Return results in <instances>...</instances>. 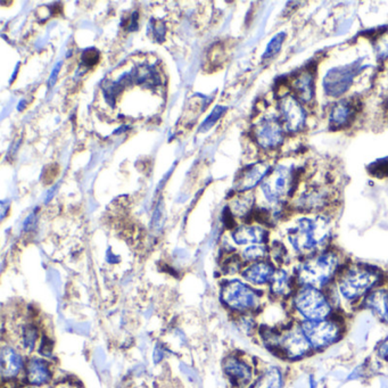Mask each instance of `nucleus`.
<instances>
[{
	"label": "nucleus",
	"mask_w": 388,
	"mask_h": 388,
	"mask_svg": "<svg viewBox=\"0 0 388 388\" xmlns=\"http://www.w3.org/2000/svg\"><path fill=\"white\" fill-rule=\"evenodd\" d=\"M310 387L317 388V382L313 377H310Z\"/></svg>",
	"instance_id": "obj_36"
},
{
	"label": "nucleus",
	"mask_w": 388,
	"mask_h": 388,
	"mask_svg": "<svg viewBox=\"0 0 388 388\" xmlns=\"http://www.w3.org/2000/svg\"><path fill=\"white\" fill-rule=\"evenodd\" d=\"M332 196L327 187L321 185H312L306 187L297 198H293L295 211L308 214L325 213L327 207L332 204Z\"/></svg>",
	"instance_id": "obj_10"
},
{
	"label": "nucleus",
	"mask_w": 388,
	"mask_h": 388,
	"mask_svg": "<svg viewBox=\"0 0 388 388\" xmlns=\"http://www.w3.org/2000/svg\"><path fill=\"white\" fill-rule=\"evenodd\" d=\"M287 303L296 321L324 320L339 313L327 291L315 287H297Z\"/></svg>",
	"instance_id": "obj_5"
},
{
	"label": "nucleus",
	"mask_w": 388,
	"mask_h": 388,
	"mask_svg": "<svg viewBox=\"0 0 388 388\" xmlns=\"http://www.w3.org/2000/svg\"><path fill=\"white\" fill-rule=\"evenodd\" d=\"M269 254H270V250L267 245H250L243 250L241 256L244 261L253 263V262L268 260Z\"/></svg>",
	"instance_id": "obj_25"
},
{
	"label": "nucleus",
	"mask_w": 388,
	"mask_h": 388,
	"mask_svg": "<svg viewBox=\"0 0 388 388\" xmlns=\"http://www.w3.org/2000/svg\"><path fill=\"white\" fill-rule=\"evenodd\" d=\"M285 382V371L278 365H269L256 377L250 388H284Z\"/></svg>",
	"instance_id": "obj_20"
},
{
	"label": "nucleus",
	"mask_w": 388,
	"mask_h": 388,
	"mask_svg": "<svg viewBox=\"0 0 388 388\" xmlns=\"http://www.w3.org/2000/svg\"><path fill=\"white\" fill-rule=\"evenodd\" d=\"M50 372L42 360L32 359L28 365V380L32 385L39 386L49 382Z\"/></svg>",
	"instance_id": "obj_23"
},
{
	"label": "nucleus",
	"mask_w": 388,
	"mask_h": 388,
	"mask_svg": "<svg viewBox=\"0 0 388 388\" xmlns=\"http://www.w3.org/2000/svg\"><path fill=\"white\" fill-rule=\"evenodd\" d=\"M359 70L360 62L356 61L352 64L337 66L328 71L322 80L325 94L332 98L341 97L348 92Z\"/></svg>",
	"instance_id": "obj_9"
},
{
	"label": "nucleus",
	"mask_w": 388,
	"mask_h": 388,
	"mask_svg": "<svg viewBox=\"0 0 388 388\" xmlns=\"http://www.w3.org/2000/svg\"><path fill=\"white\" fill-rule=\"evenodd\" d=\"M276 270L277 267L272 262L263 260V261L250 263L243 270L241 274L244 277V279L254 287H269Z\"/></svg>",
	"instance_id": "obj_16"
},
{
	"label": "nucleus",
	"mask_w": 388,
	"mask_h": 388,
	"mask_svg": "<svg viewBox=\"0 0 388 388\" xmlns=\"http://www.w3.org/2000/svg\"><path fill=\"white\" fill-rule=\"evenodd\" d=\"M376 354L382 361L388 362V339L380 341L377 346Z\"/></svg>",
	"instance_id": "obj_32"
},
{
	"label": "nucleus",
	"mask_w": 388,
	"mask_h": 388,
	"mask_svg": "<svg viewBox=\"0 0 388 388\" xmlns=\"http://www.w3.org/2000/svg\"><path fill=\"white\" fill-rule=\"evenodd\" d=\"M369 172L378 178L388 176V159H377L369 166Z\"/></svg>",
	"instance_id": "obj_28"
},
{
	"label": "nucleus",
	"mask_w": 388,
	"mask_h": 388,
	"mask_svg": "<svg viewBox=\"0 0 388 388\" xmlns=\"http://www.w3.org/2000/svg\"><path fill=\"white\" fill-rule=\"evenodd\" d=\"M271 166L268 162H257L247 166L241 170V174L237 176L235 183L236 190L244 194L247 191L252 190L257 186L261 185L262 181L265 179L270 172Z\"/></svg>",
	"instance_id": "obj_15"
},
{
	"label": "nucleus",
	"mask_w": 388,
	"mask_h": 388,
	"mask_svg": "<svg viewBox=\"0 0 388 388\" xmlns=\"http://www.w3.org/2000/svg\"><path fill=\"white\" fill-rule=\"evenodd\" d=\"M253 135L260 147L267 150H276L284 143L285 128L279 118L270 115L254 126Z\"/></svg>",
	"instance_id": "obj_11"
},
{
	"label": "nucleus",
	"mask_w": 388,
	"mask_h": 388,
	"mask_svg": "<svg viewBox=\"0 0 388 388\" xmlns=\"http://www.w3.org/2000/svg\"><path fill=\"white\" fill-rule=\"evenodd\" d=\"M0 361H1V375L6 378L16 376L21 371L23 365L21 356L12 347H3L0 354Z\"/></svg>",
	"instance_id": "obj_22"
},
{
	"label": "nucleus",
	"mask_w": 388,
	"mask_h": 388,
	"mask_svg": "<svg viewBox=\"0 0 388 388\" xmlns=\"http://www.w3.org/2000/svg\"><path fill=\"white\" fill-rule=\"evenodd\" d=\"M259 332L268 350L285 361H301L315 353L298 321L294 320L280 329L262 326Z\"/></svg>",
	"instance_id": "obj_4"
},
{
	"label": "nucleus",
	"mask_w": 388,
	"mask_h": 388,
	"mask_svg": "<svg viewBox=\"0 0 388 388\" xmlns=\"http://www.w3.org/2000/svg\"><path fill=\"white\" fill-rule=\"evenodd\" d=\"M224 372L237 388L250 387L254 382L253 367L238 356H229L224 361Z\"/></svg>",
	"instance_id": "obj_13"
},
{
	"label": "nucleus",
	"mask_w": 388,
	"mask_h": 388,
	"mask_svg": "<svg viewBox=\"0 0 388 388\" xmlns=\"http://www.w3.org/2000/svg\"><path fill=\"white\" fill-rule=\"evenodd\" d=\"M221 300L228 308L243 315L259 312L263 305L261 291L241 280H230L221 289Z\"/></svg>",
	"instance_id": "obj_8"
},
{
	"label": "nucleus",
	"mask_w": 388,
	"mask_h": 388,
	"mask_svg": "<svg viewBox=\"0 0 388 388\" xmlns=\"http://www.w3.org/2000/svg\"><path fill=\"white\" fill-rule=\"evenodd\" d=\"M298 178L300 174L294 165H277L260 185L263 198L271 205H285L296 195Z\"/></svg>",
	"instance_id": "obj_6"
},
{
	"label": "nucleus",
	"mask_w": 388,
	"mask_h": 388,
	"mask_svg": "<svg viewBox=\"0 0 388 388\" xmlns=\"http://www.w3.org/2000/svg\"><path fill=\"white\" fill-rule=\"evenodd\" d=\"M62 64L63 62L61 61V62L57 63V64L55 65V68H53V72L50 74L49 81H48L49 88H53L55 83H56L57 75H59V71H61V68H62Z\"/></svg>",
	"instance_id": "obj_34"
},
{
	"label": "nucleus",
	"mask_w": 388,
	"mask_h": 388,
	"mask_svg": "<svg viewBox=\"0 0 388 388\" xmlns=\"http://www.w3.org/2000/svg\"><path fill=\"white\" fill-rule=\"evenodd\" d=\"M99 51L94 48H89V49L85 50L81 56V61H83V65L87 68H92L94 65L97 64L99 61Z\"/></svg>",
	"instance_id": "obj_29"
},
{
	"label": "nucleus",
	"mask_w": 388,
	"mask_h": 388,
	"mask_svg": "<svg viewBox=\"0 0 388 388\" xmlns=\"http://www.w3.org/2000/svg\"><path fill=\"white\" fill-rule=\"evenodd\" d=\"M378 54H380V57H388V35H386L384 38L380 39V42H378Z\"/></svg>",
	"instance_id": "obj_33"
},
{
	"label": "nucleus",
	"mask_w": 388,
	"mask_h": 388,
	"mask_svg": "<svg viewBox=\"0 0 388 388\" xmlns=\"http://www.w3.org/2000/svg\"><path fill=\"white\" fill-rule=\"evenodd\" d=\"M226 107H224V106H217V107L212 111L210 116H207V119L204 121L202 127L200 128V133H206V131H209L210 129H212L213 126L218 122L219 119L226 113Z\"/></svg>",
	"instance_id": "obj_27"
},
{
	"label": "nucleus",
	"mask_w": 388,
	"mask_h": 388,
	"mask_svg": "<svg viewBox=\"0 0 388 388\" xmlns=\"http://www.w3.org/2000/svg\"><path fill=\"white\" fill-rule=\"evenodd\" d=\"M269 231L260 224H243L236 228L233 239L241 246L250 245H267L269 241Z\"/></svg>",
	"instance_id": "obj_19"
},
{
	"label": "nucleus",
	"mask_w": 388,
	"mask_h": 388,
	"mask_svg": "<svg viewBox=\"0 0 388 388\" xmlns=\"http://www.w3.org/2000/svg\"><path fill=\"white\" fill-rule=\"evenodd\" d=\"M253 195L244 193V195H241L233 200V203L230 205V212L236 217H246L250 214V211L253 209Z\"/></svg>",
	"instance_id": "obj_24"
},
{
	"label": "nucleus",
	"mask_w": 388,
	"mask_h": 388,
	"mask_svg": "<svg viewBox=\"0 0 388 388\" xmlns=\"http://www.w3.org/2000/svg\"><path fill=\"white\" fill-rule=\"evenodd\" d=\"M332 219L326 213L304 215L286 229V241L298 259L328 248L332 236Z\"/></svg>",
	"instance_id": "obj_2"
},
{
	"label": "nucleus",
	"mask_w": 388,
	"mask_h": 388,
	"mask_svg": "<svg viewBox=\"0 0 388 388\" xmlns=\"http://www.w3.org/2000/svg\"><path fill=\"white\" fill-rule=\"evenodd\" d=\"M346 262L339 250L328 247L321 252L298 259L291 272L297 287L308 286L326 291L334 285Z\"/></svg>",
	"instance_id": "obj_3"
},
{
	"label": "nucleus",
	"mask_w": 388,
	"mask_h": 388,
	"mask_svg": "<svg viewBox=\"0 0 388 388\" xmlns=\"http://www.w3.org/2000/svg\"><path fill=\"white\" fill-rule=\"evenodd\" d=\"M370 312L371 315L382 322L388 325V285L384 282L380 287L371 291L362 302L361 308Z\"/></svg>",
	"instance_id": "obj_17"
},
{
	"label": "nucleus",
	"mask_w": 388,
	"mask_h": 388,
	"mask_svg": "<svg viewBox=\"0 0 388 388\" xmlns=\"http://www.w3.org/2000/svg\"><path fill=\"white\" fill-rule=\"evenodd\" d=\"M280 120L286 133H297L305 127L306 111L300 100L294 95L282 96L278 103Z\"/></svg>",
	"instance_id": "obj_12"
},
{
	"label": "nucleus",
	"mask_w": 388,
	"mask_h": 388,
	"mask_svg": "<svg viewBox=\"0 0 388 388\" xmlns=\"http://www.w3.org/2000/svg\"><path fill=\"white\" fill-rule=\"evenodd\" d=\"M384 282L385 276L376 267L346 262L332 285L337 297V309L344 306L360 309L365 297Z\"/></svg>",
	"instance_id": "obj_1"
},
{
	"label": "nucleus",
	"mask_w": 388,
	"mask_h": 388,
	"mask_svg": "<svg viewBox=\"0 0 388 388\" xmlns=\"http://www.w3.org/2000/svg\"><path fill=\"white\" fill-rule=\"evenodd\" d=\"M127 24V30L129 32H133V31H135V30L138 29V13H133V14L130 16L129 20H128Z\"/></svg>",
	"instance_id": "obj_35"
},
{
	"label": "nucleus",
	"mask_w": 388,
	"mask_h": 388,
	"mask_svg": "<svg viewBox=\"0 0 388 388\" xmlns=\"http://www.w3.org/2000/svg\"><path fill=\"white\" fill-rule=\"evenodd\" d=\"M296 289L293 272L289 269L277 268L274 278L269 285L268 293L272 300L289 302Z\"/></svg>",
	"instance_id": "obj_14"
},
{
	"label": "nucleus",
	"mask_w": 388,
	"mask_h": 388,
	"mask_svg": "<svg viewBox=\"0 0 388 388\" xmlns=\"http://www.w3.org/2000/svg\"><path fill=\"white\" fill-rule=\"evenodd\" d=\"M359 104L356 99L344 98L332 106L329 114V123L335 129H343L348 127L358 114Z\"/></svg>",
	"instance_id": "obj_18"
},
{
	"label": "nucleus",
	"mask_w": 388,
	"mask_h": 388,
	"mask_svg": "<svg viewBox=\"0 0 388 388\" xmlns=\"http://www.w3.org/2000/svg\"><path fill=\"white\" fill-rule=\"evenodd\" d=\"M313 352H324L344 337L346 326L341 313L317 321H298Z\"/></svg>",
	"instance_id": "obj_7"
},
{
	"label": "nucleus",
	"mask_w": 388,
	"mask_h": 388,
	"mask_svg": "<svg viewBox=\"0 0 388 388\" xmlns=\"http://www.w3.org/2000/svg\"><path fill=\"white\" fill-rule=\"evenodd\" d=\"M295 97L302 103H310L315 97V73L313 71L305 70L297 75L293 83Z\"/></svg>",
	"instance_id": "obj_21"
},
{
	"label": "nucleus",
	"mask_w": 388,
	"mask_h": 388,
	"mask_svg": "<svg viewBox=\"0 0 388 388\" xmlns=\"http://www.w3.org/2000/svg\"><path fill=\"white\" fill-rule=\"evenodd\" d=\"M148 29H150V31H152V33H153L154 39H155L156 42H164L165 28L164 24H163L162 22L152 20V21H150V27H148Z\"/></svg>",
	"instance_id": "obj_30"
},
{
	"label": "nucleus",
	"mask_w": 388,
	"mask_h": 388,
	"mask_svg": "<svg viewBox=\"0 0 388 388\" xmlns=\"http://www.w3.org/2000/svg\"><path fill=\"white\" fill-rule=\"evenodd\" d=\"M35 341H37V330L33 327L28 326L24 329V343H25V347L29 350H32L35 347Z\"/></svg>",
	"instance_id": "obj_31"
},
{
	"label": "nucleus",
	"mask_w": 388,
	"mask_h": 388,
	"mask_svg": "<svg viewBox=\"0 0 388 388\" xmlns=\"http://www.w3.org/2000/svg\"><path fill=\"white\" fill-rule=\"evenodd\" d=\"M285 40V32L277 33L274 38L271 39L270 42H269L268 46H267V48H265V54H263L262 59H271V57H274V55L279 53L280 49H281L282 44H284Z\"/></svg>",
	"instance_id": "obj_26"
}]
</instances>
